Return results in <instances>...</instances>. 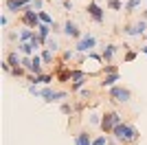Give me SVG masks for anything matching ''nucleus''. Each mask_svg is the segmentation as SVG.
Returning <instances> with one entry per match:
<instances>
[{
    "instance_id": "18",
    "label": "nucleus",
    "mask_w": 147,
    "mask_h": 145,
    "mask_svg": "<svg viewBox=\"0 0 147 145\" xmlns=\"http://www.w3.org/2000/svg\"><path fill=\"white\" fill-rule=\"evenodd\" d=\"M97 72L101 75V77H105V75H114V72H119V64H103Z\"/></svg>"
},
{
    "instance_id": "1",
    "label": "nucleus",
    "mask_w": 147,
    "mask_h": 145,
    "mask_svg": "<svg viewBox=\"0 0 147 145\" xmlns=\"http://www.w3.org/2000/svg\"><path fill=\"white\" fill-rule=\"evenodd\" d=\"M112 136H114L121 145H136V143H138V139H141V132H138V127H136L134 123L123 121L121 125L114 127Z\"/></svg>"
},
{
    "instance_id": "11",
    "label": "nucleus",
    "mask_w": 147,
    "mask_h": 145,
    "mask_svg": "<svg viewBox=\"0 0 147 145\" xmlns=\"http://www.w3.org/2000/svg\"><path fill=\"white\" fill-rule=\"evenodd\" d=\"M119 81H121V72H114V75H105V77H101V81H99V88H114V86H119Z\"/></svg>"
},
{
    "instance_id": "33",
    "label": "nucleus",
    "mask_w": 147,
    "mask_h": 145,
    "mask_svg": "<svg viewBox=\"0 0 147 145\" xmlns=\"http://www.w3.org/2000/svg\"><path fill=\"white\" fill-rule=\"evenodd\" d=\"M29 92H31L33 97H40V95H42V90H40L37 86H29Z\"/></svg>"
},
{
    "instance_id": "30",
    "label": "nucleus",
    "mask_w": 147,
    "mask_h": 145,
    "mask_svg": "<svg viewBox=\"0 0 147 145\" xmlns=\"http://www.w3.org/2000/svg\"><path fill=\"white\" fill-rule=\"evenodd\" d=\"M88 121H90L92 125H101V115H94V112H90V115H88Z\"/></svg>"
},
{
    "instance_id": "26",
    "label": "nucleus",
    "mask_w": 147,
    "mask_h": 145,
    "mask_svg": "<svg viewBox=\"0 0 147 145\" xmlns=\"http://www.w3.org/2000/svg\"><path fill=\"white\" fill-rule=\"evenodd\" d=\"M44 48H49V51H53V53H59V42H57V40H55V37H53V35H51L49 37V40H46V46H44Z\"/></svg>"
},
{
    "instance_id": "4",
    "label": "nucleus",
    "mask_w": 147,
    "mask_h": 145,
    "mask_svg": "<svg viewBox=\"0 0 147 145\" xmlns=\"http://www.w3.org/2000/svg\"><path fill=\"white\" fill-rule=\"evenodd\" d=\"M40 97H42L46 103H64V99L70 97V90H55L53 86H44Z\"/></svg>"
},
{
    "instance_id": "38",
    "label": "nucleus",
    "mask_w": 147,
    "mask_h": 145,
    "mask_svg": "<svg viewBox=\"0 0 147 145\" xmlns=\"http://www.w3.org/2000/svg\"><path fill=\"white\" fill-rule=\"evenodd\" d=\"M138 51H141V53H145V55H147V44H143V46H138Z\"/></svg>"
},
{
    "instance_id": "8",
    "label": "nucleus",
    "mask_w": 147,
    "mask_h": 145,
    "mask_svg": "<svg viewBox=\"0 0 147 145\" xmlns=\"http://www.w3.org/2000/svg\"><path fill=\"white\" fill-rule=\"evenodd\" d=\"M86 13H88V18L92 20V22H97V24H103L105 20V11H103V7L97 5V0H90L86 5Z\"/></svg>"
},
{
    "instance_id": "12",
    "label": "nucleus",
    "mask_w": 147,
    "mask_h": 145,
    "mask_svg": "<svg viewBox=\"0 0 147 145\" xmlns=\"http://www.w3.org/2000/svg\"><path fill=\"white\" fill-rule=\"evenodd\" d=\"M94 136L90 134V130H79L75 134V145H92Z\"/></svg>"
},
{
    "instance_id": "22",
    "label": "nucleus",
    "mask_w": 147,
    "mask_h": 145,
    "mask_svg": "<svg viewBox=\"0 0 147 145\" xmlns=\"http://www.w3.org/2000/svg\"><path fill=\"white\" fill-rule=\"evenodd\" d=\"M75 55H77V51H75V48H66V51H61V53H59V60L64 62V64H68V62L75 60Z\"/></svg>"
},
{
    "instance_id": "16",
    "label": "nucleus",
    "mask_w": 147,
    "mask_h": 145,
    "mask_svg": "<svg viewBox=\"0 0 147 145\" xmlns=\"http://www.w3.org/2000/svg\"><path fill=\"white\" fill-rule=\"evenodd\" d=\"M59 110H61V115H66V117H75V115H77V106H75L73 101L59 103Z\"/></svg>"
},
{
    "instance_id": "7",
    "label": "nucleus",
    "mask_w": 147,
    "mask_h": 145,
    "mask_svg": "<svg viewBox=\"0 0 147 145\" xmlns=\"http://www.w3.org/2000/svg\"><path fill=\"white\" fill-rule=\"evenodd\" d=\"M61 33H64L66 37H70V40H75V42H79L81 37H84V33H81V29H79V24L73 22L70 18L61 22Z\"/></svg>"
},
{
    "instance_id": "24",
    "label": "nucleus",
    "mask_w": 147,
    "mask_h": 145,
    "mask_svg": "<svg viewBox=\"0 0 147 145\" xmlns=\"http://www.w3.org/2000/svg\"><path fill=\"white\" fill-rule=\"evenodd\" d=\"M136 57H138V51H134V48H125V55H123V62H125V64H129V62H134Z\"/></svg>"
},
{
    "instance_id": "36",
    "label": "nucleus",
    "mask_w": 147,
    "mask_h": 145,
    "mask_svg": "<svg viewBox=\"0 0 147 145\" xmlns=\"http://www.w3.org/2000/svg\"><path fill=\"white\" fill-rule=\"evenodd\" d=\"M51 29H53V35H55V33H61V24H59V22H55L53 26H51Z\"/></svg>"
},
{
    "instance_id": "21",
    "label": "nucleus",
    "mask_w": 147,
    "mask_h": 145,
    "mask_svg": "<svg viewBox=\"0 0 147 145\" xmlns=\"http://www.w3.org/2000/svg\"><path fill=\"white\" fill-rule=\"evenodd\" d=\"M37 35L42 37V40H49L53 35V29H51V24H40L37 26Z\"/></svg>"
},
{
    "instance_id": "37",
    "label": "nucleus",
    "mask_w": 147,
    "mask_h": 145,
    "mask_svg": "<svg viewBox=\"0 0 147 145\" xmlns=\"http://www.w3.org/2000/svg\"><path fill=\"white\" fill-rule=\"evenodd\" d=\"M7 24H9V18H7V16H0V26L7 29Z\"/></svg>"
},
{
    "instance_id": "34",
    "label": "nucleus",
    "mask_w": 147,
    "mask_h": 145,
    "mask_svg": "<svg viewBox=\"0 0 147 145\" xmlns=\"http://www.w3.org/2000/svg\"><path fill=\"white\" fill-rule=\"evenodd\" d=\"M61 7H64V9H68V11H73V0H61Z\"/></svg>"
},
{
    "instance_id": "10",
    "label": "nucleus",
    "mask_w": 147,
    "mask_h": 145,
    "mask_svg": "<svg viewBox=\"0 0 147 145\" xmlns=\"http://www.w3.org/2000/svg\"><path fill=\"white\" fill-rule=\"evenodd\" d=\"M119 44H114V42H108L103 48H101V57H103V62L105 64H112V60H114V55H117V51H119Z\"/></svg>"
},
{
    "instance_id": "25",
    "label": "nucleus",
    "mask_w": 147,
    "mask_h": 145,
    "mask_svg": "<svg viewBox=\"0 0 147 145\" xmlns=\"http://www.w3.org/2000/svg\"><path fill=\"white\" fill-rule=\"evenodd\" d=\"M37 16H40V22L42 24H51V26H53V24H55V20H53V16H51V13H46L42 9V11H37Z\"/></svg>"
},
{
    "instance_id": "39",
    "label": "nucleus",
    "mask_w": 147,
    "mask_h": 145,
    "mask_svg": "<svg viewBox=\"0 0 147 145\" xmlns=\"http://www.w3.org/2000/svg\"><path fill=\"white\" fill-rule=\"evenodd\" d=\"M141 18H143V20H145V22H147V9H145V11L141 13Z\"/></svg>"
},
{
    "instance_id": "35",
    "label": "nucleus",
    "mask_w": 147,
    "mask_h": 145,
    "mask_svg": "<svg viewBox=\"0 0 147 145\" xmlns=\"http://www.w3.org/2000/svg\"><path fill=\"white\" fill-rule=\"evenodd\" d=\"M88 57H90V60H94V62H103V57H101L99 53H94V51H92V53H88Z\"/></svg>"
},
{
    "instance_id": "2",
    "label": "nucleus",
    "mask_w": 147,
    "mask_h": 145,
    "mask_svg": "<svg viewBox=\"0 0 147 145\" xmlns=\"http://www.w3.org/2000/svg\"><path fill=\"white\" fill-rule=\"evenodd\" d=\"M121 123H123V117L119 115L117 110H105L103 115H101V125H99V130H101V134H105V136H112L114 127L121 125Z\"/></svg>"
},
{
    "instance_id": "6",
    "label": "nucleus",
    "mask_w": 147,
    "mask_h": 145,
    "mask_svg": "<svg viewBox=\"0 0 147 145\" xmlns=\"http://www.w3.org/2000/svg\"><path fill=\"white\" fill-rule=\"evenodd\" d=\"M94 46H97V37L90 35V33H86V35L81 37L79 42H75V51H77L79 55H88V53H92V51H94Z\"/></svg>"
},
{
    "instance_id": "23",
    "label": "nucleus",
    "mask_w": 147,
    "mask_h": 145,
    "mask_svg": "<svg viewBox=\"0 0 147 145\" xmlns=\"http://www.w3.org/2000/svg\"><path fill=\"white\" fill-rule=\"evenodd\" d=\"M105 7L110 9V11H123V0H105Z\"/></svg>"
},
{
    "instance_id": "9",
    "label": "nucleus",
    "mask_w": 147,
    "mask_h": 145,
    "mask_svg": "<svg viewBox=\"0 0 147 145\" xmlns=\"http://www.w3.org/2000/svg\"><path fill=\"white\" fill-rule=\"evenodd\" d=\"M31 5H33V0H5V9L9 13H18V16Z\"/></svg>"
},
{
    "instance_id": "32",
    "label": "nucleus",
    "mask_w": 147,
    "mask_h": 145,
    "mask_svg": "<svg viewBox=\"0 0 147 145\" xmlns=\"http://www.w3.org/2000/svg\"><path fill=\"white\" fill-rule=\"evenodd\" d=\"M0 66H2V70H5V72H9V75H11V70H13V68L9 66V62H7V60H2V62H0Z\"/></svg>"
},
{
    "instance_id": "5",
    "label": "nucleus",
    "mask_w": 147,
    "mask_h": 145,
    "mask_svg": "<svg viewBox=\"0 0 147 145\" xmlns=\"http://www.w3.org/2000/svg\"><path fill=\"white\" fill-rule=\"evenodd\" d=\"M18 22L22 24V26H26V29H35L37 31V26H40V16H37V11H33L31 7H26L24 11L18 16Z\"/></svg>"
},
{
    "instance_id": "29",
    "label": "nucleus",
    "mask_w": 147,
    "mask_h": 145,
    "mask_svg": "<svg viewBox=\"0 0 147 145\" xmlns=\"http://www.w3.org/2000/svg\"><path fill=\"white\" fill-rule=\"evenodd\" d=\"M77 95L81 97V101H88V99H92V95H94V90L92 88H84V90H79Z\"/></svg>"
},
{
    "instance_id": "15",
    "label": "nucleus",
    "mask_w": 147,
    "mask_h": 145,
    "mask_svg": "<svg viewBox=\"0 0 147 145\" xmlns=\"http://www.w3.org/2000/svg\"><path fill=\"white\" fill-rule=\"evenodd\" d=\"M16 51H18L20 55H24V57H33V55H35V48H33L31 42H20L18 46H16Z\"/></svg>"
},
{
    "instance_id": "27",
    "label": "nucleus",
    "mask_w": 147,
    "mask_h": 145,
    "mask_svg": "<svg viewBox=\"0 0 147 145\" xmlns=\"http://www.w3.org/2000/svg\"><path fill=\"white\" fill-rule=\"evenodd\" d=\"M86 81H88V79H79V81H73V84H70V92H79V90H84V88H86Z\"/></svg>"
},
{
    "instance_id": "3",
    "label": "nucleus",
    "mask_w": 147,
    "mask_h": 145,
    "mask_svg": "<svg viewBox=\"0 0 147 145\" xmlns=\"http://www.w3.org/2000/svg\"><path fill=\"white\" fill-rule=\"evenodd\" d=\"M108 99H110V103H114V106H125V103L132 101V88L119 84V86H114V88L108 90Z\"/></svg>"
},
{
    "instance_id": "19",
    "label": "nucleus",
    "mask_w": 147,
    "mask_h": 145,
    "mask_svg": "<svg viewBox=\"0 0 147 145\" xmlns=\"http://www.w3.org/2000/svg\"><path fill=\"white\" fill-rule=\"evenodd\" d=\"M42 62H44V66H49V64H53V62H57V55L53 53V51H49V48H44L42 53Z\"/></svg>"
},
{
    "instance_id": "20",
    "label": "nucleus",
    "mask_w": 147,
    "mask_h": 145,
    "mask_svg": "<svg viewBox=\"0 0 147 145\" xmlns=\"http://www.w3.org/2000/svg\"><path fill=\"white\" fill-rule=\"evenodd\" d=\"M138 7H141V0H125V7H123V11L127 13V16H132V13H134Z\"/></svg>"
},
{
    "instance_id": "14",
    "label": "nucleus",
    "mask_w": 147,
    "mask_h": 145,
    "mask_svg": "<svg viewBox=\"0 0 147 145\" xmlns=\"http://www.w3.org/2000/svg\"><path fill=\"white\" fill-rule=\"evenodd\" d=\"M22 57H24V55H20L18 51H9L5 60L9 62V66H11V68H18V66H22Z\"/></svg>"
},
{
    "instance_id": "28",
    "label": "nucleus",
    "mask_w": 147,
    "mask_h": 145,
    "mask_svg": "<svg viewBox=\"0 0 147 145\" xmlns=\"http://www.w3.org/2000/svg\"><path fill=\"white\" fill-rule=\"evenodd\" d=\"M92 145H110V136H105V134H97Z\"/></svg>"
},
{
    "instance_id": "31",
    "label": "nucleus",
    "mask_w": 147,
    "mask_h": 145,
    "mask_svg": "<svg viewBox=\"0 0 147 145\" xmlns=\"http://www.w3.org/2000/svg\"><path fill=\"white\" fill-rule=\"evenodd\" d=\"M42 7H44V0H33L31 9H33V11H42Z\"/></svg>"
},
{
    "instance_id": "17",
    "label": "nucleus",
    "mask_w": 147,
    "mask_h": 145,
    "mask_svg": "<svg viewBox=\"0 0 147 145\" xmlns=\"http://www.w3.org/2000/svg\"><path fill=\"white\" fill-rule=\"evenodd\" d=\"M18 35H20L18 44H20V42H31V40H33V35H35V31H33V29H26V26H22V29L18 31Z\"/></svg>"
},
{
    "instance_id": "13",
    "label": "nucleus",
    "mask_w": 147,
    "mask_h": 145,
    "mask_svg": "<svg viewBox=\"0 0 147 145\" xmlns=\"http://www.w3.org/2000/svg\"><path fill=\"white\" fill-rule=\"evenodd\" d=\"M121 33H123V35H132V37L143 35V31H141V26H138V22H125V24L121 26Z\"/></svg>"
}]
</instances>
